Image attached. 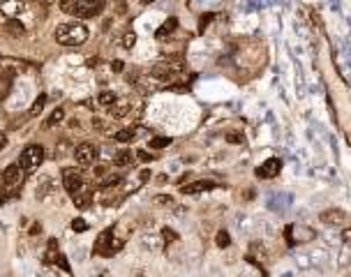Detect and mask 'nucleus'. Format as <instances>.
Segmentation results:
<instances>
[{
    "label": "nucleus",
    "instance_id": "nucleus-8",
    "mask_svg": "<svg viewBox=\"0 0 351 277\" xmlns=\"http://www.w3.org/2000/svg\"><path fill=\"white\" fill-rule=\"evenodd\" d=\"M74 157H77V162L81 166H88V164H93L97 160V148L93 144H81V146H77Z\"/></svg>",
    "mask_w": 351,
    "mask_h": 277
},
{
    "label": "nucleus",
    "instance_id": "nucleus-18",
    "mask_svg": "<svg viewBox=\"0 0 351 277\" xmlns=\"http://www.w3.org/2000/svg\"><path fill=\"white\" fill-rule=\"evenodd\" d=\"M351 264V245H342V250L337 252V266L339 268H346V266Z\"/></svg>",
    "mask_w": 351,
    "mask_h": 277
},
{
    "label": "nucleus",
    "instance_id": "nucleus-27",
    "mask_svg": "<svg viewBox=\"0 0 351 277\" xmlns=\"http://www.w3.org/2000/svg\"><path fill=\"white\" fill-rule=\"evenodd\" d=\"M215 242H217V247H229L231 245V236H229V231H217Z\"/></svg>",
    "mask_w": 351,
    "mask_h": 277
},
{
    "label": "nucleus",
    "instance_id": "nucleus-17",
    "mask_svg": "<svg viewBox=\"0 0 351 277\" xmlns=\"http://www.w3.org/2000/svg\"><path fill=\"white\" fill-rule=\"evenodd\" d=\"M134 138H137V130H134V127H127V130L116 132V141H118V144H130Z\"/></svg>",
    "mask_w": 351,
    "mask_h": 277
},
{
    "label": "nucleus",
    "instance_id": "nucleus-29",
    "mask_svg": "<svg viewBox=\"0 0 351 277\" xmlns=\"http://www.w3.org/2000/svg\"><path fill=\"white\" fill-rule=\"evenodd\" d=\"M120 44H123L125 48H132L134 44H137V35H134V32H125V35H123V40H120Z\"/></svg>",
    "mask_w": 351,
    "mask_h": 277
},
{
    "label": "nucleus",
    "instance_id": "nucleus-9",
    "mask_svg": "<svg viewBox=\"0 0 351 277\" xmlns=\"http://www.w3.org/2000/svg\"><path fill=\"white\" fill-rule=\"evenodd\" d=\"M21 174H24L21 164H10V166L5 169V174H3V185H5L7 190L17 187L19 182H21Z\"/></svg>",
    "mask_w": 351,
    "mask_h": 277
},
{
    "label": "nucleus",
    "instance_id": "nucleus-32",
    "mask_svg": "<svg viewBox=\"0 0 351 277\" xmlns=\"http://www.w3.org/2000/svg\"><path fill=\"white\" fill-rule=\"evenodd\" d=\"M155 204L157 206H173V196H169V194H157V196H155Z\"/></svg>",
    "mask_w": 351,
    "mask_h": 277
},
{
    "label": "nucleus",
    "instance_id": "nucleus-35",
    "mask_svg": "<svg viewBox=\"0 0 351 277\" xmlns=\"http://www.w3.org/2000/svg\"><path fill=\"white\" fill-rule=\"evenodd\" d=\"M342 240H344L346 245H351V226H344V229H342Z\"/></svg>",
    "mask_w": 351,
    "mask_h": 277
},
{
    "label": "nucleus",
    "instance_id": "nucleus-20",
    "mask_svg": "<svg viewBox=\"0 0 351 277\" xmlns=\"http://www.w3.org/2000/svg\"><path fill=\"white\" fill-rule=\"evenodd\" d=\"M141 245L146 247V250H150V252H157V250L162 247V242H160V238H157V236H143Z\"/></svg>",
    "mask_w": 351,
    "mask_h": 277
},
{
    "label": "nucleus",
    "instance_id": "nucleus-41",
    "mask_svg": "<svg viewBox=\"0 0 351 277\" xmlns=\"http://www.w3.org/2000/svg\"><path fill=\"white\" fill-rule=\"evenodd\" d=\"M5 146H7V136L5 134H0V148H5Z\"/></svg>",
    "mask_w": 351,
    "mask_h": 277
},
{
    "label": "nucleus",
    "instance_id": "nucleus-4",
    "mask_svg": "<svg viewBox=\"0 0 351 277\" xmlns=\"http://www.w3.org/2000/svg\"><path fill=\"white\" fill-rule=\"evenodd\" d=\"M44 160V148L42 146H28L24 152H21V157H19V164H21V169L24 171H35L40 164H42Z\"/></svg>",
    "mask_w": 351,
    "mask_h": 277
},
{
    "label": "nucleus",
    "instance_id": "nucleus-15",
    "mask_svg": "<svg viewBox=\"0 0 351 277\" xmlns=\"http://www.w3.org/2000/svg\"><path fill=\"white\" fill-rule=\"evenodd\" d=\"M51 190H54V180H51L49 176L40 178V182H37V199H44V196H47Z\"/></svg>",
    "mask_w": 351,
    "mask_h": 277
},
{
    "label": "nucleus",
    "instance_id": "nucleus-21",
    "mask_svg": "<svg viewBox=\"0 0 351 277\" xmlns=\"http://www.w3.org/2000/svg\"><path fill=\"white\" fill-rule=\"evenodd\" d=\"M127 111H130V102H116L111 106L113 118H123V116H127Z\"/></svg>",
    "mask_w": 351,
    "mask_h": 277
},
{
    "label": "nucleus",
    "instance_id": "nucleus-23",
    "mask_svg": "<svg viewBox=\"0 0 351 277\" xmlns=\"http://www.w3.org/2000/svg\"><path fill=\"white\" fill-rule=\"evenodd\" d=\"M167 146H171V138H169V136H155V138H150L148 148H155V150H162V148H167Z\"/></svg>",
    "mask_w": 351,
    "mask_h": 277
},
{
    "label": "nucleus",
    "instance_id": "nucleus-37",
    "mask_svg": "<svg viewBox=\"0 0 351 277\" xmlns=\"http://www.w3.org/2000/svg\"><path fill=\"white\" fill-rule=\"evenodd\" d=\"M137 157L141 160V162H150V160H153V155H150V152H146V150H139Z\"/></svg>",
    "mask_w": 351,
    "mask_h": 277
},
{
    "label": "nucleus",
    "instance_id": "nucleus-36",
    "mask_svg": "<svg viewBox=\"0 0 351 277\" xmlns=\"http://www.w3.org/2000/svg\"><path fill=\"white\" fill-rule=\"evenodd\" d=\"M162 236L167 238V240H164V242H173V240H176V234H173L171 229H164V231H162Z\"/></svg>",
    "mask_w": 351,
    "mask_h": 277
},
{
    "label": "nucleus",
    "instance_id": "nucleus-13",
    "mask_svg": "<svg viewBox=\"0 0 351 277\" xmlns=\"http://www.w3.org/2000/svg\"><path fill=\"white\" fill-rule=\"evenodd\" d=\"M12 81H14V72L0 74V100H5L12 92Z\"/></svg>",
    "mask_w": 351,
    "mask_h": 277
},
{
    "label": "nucleus",
    "instance_id": "nucleus-6",
    "mask_svg": "<svg viewBox=\"0 0 351 277\" xmlns=\"http://www.w3.org/2000/svg\"><path fill=\"white\" fill-rule=\"evenodd\" d=\"M104 2H107V0H77L74 14H77V16H84V18L97 16V14L104 10Z\"/></svg>",
    "mask_w": 351,
    "mask_h": 277
},
{
    "label": "nucleus",
    "instance_id": "nucleus-39",
    "mask_svg": "<svg viewBox=\"0 0 351 277\" xmlns=\"http://www.w3.org/2000/svg\"><path fill=\"white\" fill-rule=\"evenodd\" d=\"M150 178V171H141V176H139V180H148Z\"/></svg>",
    "mask_w": 351,
    "mask_h": 277
},
{
    "label": "nucleus",
    "instance_id": "nucleus-1",
    "mask_svg": "<svg viewBox=\"0 0 351 277\" xmlns=\"http://www.w3.org/2000/svg\"><path fill=\"white\" fill-rule=\"evenodd\" d=\"M90 37V30L86 24H79V21H70V24H60L56 28V40L58 44H65V46H79L84 44Z\"/></svg>",
    "mask_w": 351,
    "mask_h": 277
},
{
    "label": "nucleus",
    "instance_id": "nucleus-25",
    "mask_svg": "<svg viewBox=\"0 0 351 277\" xmlns=\"http://www.w3.org/2000/svg\"><path fill=\"white\" fill-rule=\"evenodd\" d=\"M74 206H77V208H81V210H86V208L90 206V194L77 192V194H74Z\"/></svg>",
    "mask_w": 351,
    "mask_h": 277
},
{
    "label": "nucleus",
    "instance_id": "nucleus-11",
    "mask_svg": "<svg viewBox=\"0 0 351 277\" xmlns=\"http://www.w3.org/2000/svg\"><path fill=\"white\" fill-rule=\"evenodd\" d=\"M81 187H84V178L77 174V171H65V190L70 194H77L81 192Z\"/></svg>",
    "mask_w": 351,
    "mask_h": 277
},
{
    "label": "nucleus",
    "instance_id": "nucleus-16",
    "mask_svg": "<svg viewBox=\"0 0 351 277\" xmlns=\"http://www.w3.org/2000/svg\"><path fill=\"white\" fill-rule=\"evenodd\" d=\"M97 102H100L102 106H107V108H111L113 104L118 102V95H116V92H113V90H102L100 95H97Z\"/></svg>",
    "mask_w": 351,
    "mask_h": 277
},
{
    "label": "nucleus",
    "instance_id": "nucleus-26",
    "mask_svg": "<svg viewBox=\"0 0 351 277\" xmlns=\"http://www.w3.org/2000/svg\"><path fill=\"white\" fill-rule=\"evenodd\" d=\"M56 259H58V242H56V240H49L47 261H49V264H56Z\"/></svg>",
    "mask_w": 351,
    "mask_h": 277
},
{
    "label": "nucleus",
    "instance_id": "nucleus-33",
    "mask_svg": "<svg viewBox=\"0 0 351 277\" xmlns=\"http://www.w3.org/2000/svg\"><path fill=\"white\" fill-rule=\"evenodd\" d=\"M226 141H229V144H243L245 138H243V134H233V132H229V134H226Z\"/></svg>",
    "mask_w": 351,
    "mask_h": 277
},
{
    "label": "nucleus",
    "instance_id": "nucleus-34",
    "mask_svg": "<svg viewBox=\"0 0 351 277\" xmlns=\"http://www.w3.org/2000/svg\"><path fill=\"white\" fill-rule=\"evenodd\" d=\"M56 264L63 268V270L70 272V261H67V256H63V254H58V259H56Z\"/></svg>",
    "mask_w": 351,
    "mask_h": 277
},
{
    "label": "nucleus",
    "instance_id": "nucleus-42",
    "mask_svg": "<svg viewBox=\"0 0 351 277\" xmlns=\"http://www.w3.org/2000/svg\"><path fill=\"white\" fill-rule=\"evenodd\" d=\"M5 201H7V192H0V206L5 204Z\"/></svg>",
    "mask_w": 351,
    "mask_h": 277
},
{
    "label": "nucleus",
    "instance_id": "nucleus-22",
    "mask_svg": "<svg viewBox=\"0 0 351 277\" xmlns=\"http://www.w3.org/2000/svg\"><path fill=\"white\" fill-rule=\"evenodd\" d=\"M44 104H47V95H37V100L30 104V116H40V114H42Z\"/></svg>",
    "mask_w": 351,
    "mask_h": 277
},
{
    "label": "nucleus",
    "instance_id": "nucleus-5",
    "mask_svg": "<svg viewBox=\"0 0 351 277\" xmlns=\"http://www.w3.org/2000/svg\"><path fill=\"white\" fill-rule=\"evenodd\" d=\"M319 222L328 224V226H344V224L351 222V220L342 208H326V210L319 212Z\"/></svg>",
    "mask_w": 351,
    "mask_h": 277
},
{
    "label": "nucleus",
    "instance_id": "nucleus-38",
    "mask_svg": "<svg viewBox=\"0 0 351 277\" xmlns=\"http://www.w3.org/2000/svg\"><path fill=\"white\" fill-rule=\"evenodd\" d=\"M104 174H107V166H104V164H102V166H95V176H97V178H102Z\"/></svg>",
    "mask_w": 351,
    "mask_h": 277
},
{
    "label": "nucleus",
    "instance_id": "nucleus-28",
    "mask_svg": "<svg viewBox=\"0 0 351 277\" xmlns=\"http://www.w3.org/2000/svg\"><path fill=\"white\" fill-rule=\"evenodd\" d=\"M72 229L77 231V234H84V231H88V222H86L84 217H77V220L72 222Z\"/></svg>",
    "mask_w": 351,
    "mask_h": 277
},
{
    "label": "nucleus",
    "instance_id": "nucleus-24",
    "mask_svg": "<svg viewBox=\"0 0 351 277\" xmlns=\"http://www.w3.org/2000/svg\"><path fill=\"white\" fill-rule=\"evenodd\" d=\"M113 162H116V166H127V164L132 162V155H130V150H120V152H116V157H113Z\"/></svg>",
    "mask_w": 351,
    "mask_h": 277
},
{
    "label": "nucleus",
    "instance_id": "nucleus-14",
    "mask_svg": "<svg viewBox=\"0 0 351 277\" xmlns=\"http://www.w3.org/2000/svg\"><path fill=\"white\" fill-rule=\"evenodd\" d=\"M5 28H7V32H10L12 37H24L26 35V28L19 24V18H14V16L5 21Z\"/></svg>",
    "mask_w": 351,
    "mask_h": 277
},
{
    "label": "nucleus",
    "instance_id": "nucleus-10",
    "mask_svg": "<svg viewBox=\"0 0 351 277\" xmlns=\"http://www.w3.org/2000/svg\"><path fill=\"white\" fill-rule=\"evenodd\" d=\"M215 182L213 180H194L190 182V185H183L180 187V192L183 194H199V192H210V190H215Z\"/></svg>",
    "mask_w": 351,
    "mask_h": 277
},
{
    "label": "nucleus",
    "instance_id": "nucleus-30",
    "mask_svg": "<svg viewBox=\"0 0 351 277\" xmlns=\"http://www.w3.org/2000/svg\"><path fill=\"white\" fill-rule=\"evenodd\" d=\"M60 10L67 14H74V10H77V0H60Z\"/></svg>",
    "mask_w": 351,
    "mask_h": 277
},
{
    "label": "nucleus",
    "instance_id": "nucleus-7",
    "mask_svg": "<svg viewBox=\"0 0 351 277\" xmlns=\"http://www.w3.org/2000/svg\"><path fill=\"white\" fill-rule=\"evenodd\" d=\"M282 171V160L280 157H268L266 162L256 169V178H263V180H268V178H275V176H280Z\"/></svg>",
    "mask_w": 351,
    "mask_h": 277
},
{
    "label": "nucleus",
    "instance_id": "nucleus-43",
    "mask_svg": "<svg viewBox=\"0 0 351 277\" xmlns=\"http://www.w3.org/2000/svg\"><path fill=\"white\" fill-rule=\"evenodd\" d=\"M134 277H143V272H137V275H134Z\"/></svg>",
    "mask_w": 351,
    "mask_h": 277
},
{
    "label": "nucleus",
    "instance_id": "nucleus-40",
    "mask_svg": "<svg viewBox=\"0 0 351 277\" xmlns=\"http://www.w3.org/2000/svg\"><path fill=\"white\" fill-rule=\"evenodd\" d=\"M120 70H123V62L116 60V62H113V72H120Z\"/></svg>",
    "mask_w": 351,
    "mask_h": 277
},
{
    "label": "nucleus",
    "instance_id": "nucleus-19",
    "mask_svg": "<svg viewBox=\"0 0 351 277\" xmlns=\"http://www.w3.org/2000/svg\"><path fill=\"white\" fill-rule=\"evenodd\" d=\"M63 118H65V111H63L60 106L54 108V111H51V116H49L47 120H44V127H56L60 120H63Z\"/></svg>",
    "mask_w": 351,
    "mask_h": 277
},
{
    "label": "nucleus",
    "instance_id": "nucleus-2",
    "mask_svg": "<svg viewBox=\"0 0 351 277\" xmlns=\"http://www.w3.org/2000/svg\"><path fill=\"white\" fill-rule=\"evenodd\" d=\"M286 245H296V242H309L316 238V231L305 226V224H289L284 229Z\"/></svg>",
    "mask_w": 351,
    "mask_h": 277
},
{
    "label": "nucleus",
    "instance_id": "nucleus-31",
    "mask_svg": "<svg viewBox=\"0 0 351 277\" xmlns=\"http://www.w3.org/2000/svg\"><path fill=\"white\" fill-rule=\"evenodd\" d=\"M120 180H123L120 176H111V178H107V180H102V187H104V190H111V187L120 185Z\"/></svg>",
    "mask_w": 351,
    "mask_h": 277
},
{
    "label": "nucleus",
    "instance_id": "nucleus-3",
    "mask_svg": "<svg viewBox=\"0 0 351 277\" xmlns=\"http://www.w3.org/2000/svg\"><path fill=\"white\" fill-rule=\"evenodd\" d=\"M123 245H125V240L116 238V236H113V229H107V231H102L100 238H97L95 252H97V254H104V256H109V254L118 252Z\"/></svg>",
    "mask_w": 351,
    "mask_h": 277
},
{
    "label": "nucleus",
    "instance_id": "nucleus-12",
    "mask_svg": "<svg viewBox=\"0 0 351 277\" xmlns=\"http://www.w3.org/2000/svg\"><path fill=\"white\" fill-rule=\"evenodd\" d=\"M176 28H178V18L169 16L167 21H164V24H162L160 28H157V32H155V37H157V40H164V37H169L173 30H176Z\"/></svg>",
    "mask_w": 351,
    "mask_h": 277
}]
</instances>
